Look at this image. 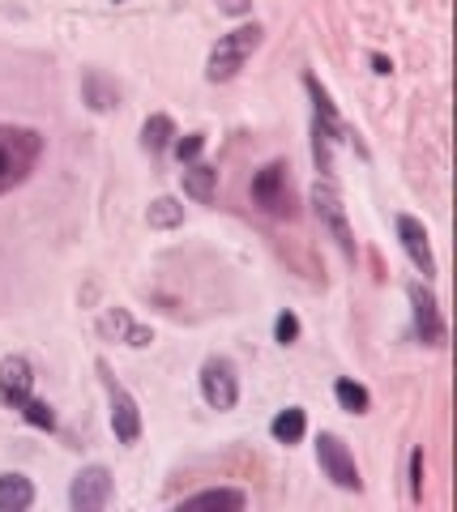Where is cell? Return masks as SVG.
<instances>
[{
  "label": "cell",
  "mask_w": 457,
  "mask_h": 512,
  "mask_svg": "<svg viewBox=\"0 0 457 512\" xmlns=\"http://www.w3.org/2000/svg\"><path fill=\"white\" fill-rule=\"evenodd\" d=\"M35 393V367L26 355H5L0 359V406L22 410V402Z\"/></svg>",
  "instance_id": "cell-9"
},
{
  "label": "cell",
  "mask_w": 457,
  "mask_h": 512,
  "mask_svg": "<svg viewBox=\"0 0 457 512\" xmlns=\"http://www.w3.org/2000/svg\"><path fill=\"white\" fill-rule=\"evenodd\" d=\"M274 342L278 346H295L299 342V316L295 312H278V320H274Z\"/></svg>",
  "instance_id": "cell-24"
},
{
  "label": "cell",
  "mask_w": 457,
  "mask_h": 512,
  "mask_svg": "<svg viewBox=\"0 0 457 512\" xmlns=\"http://www.w3.org/2000/svg\"><path fill=\"white\" fill-rule=\"evenodd\" d=\"M146 222L154 231H176V227H184V205L176 197H154L146 210Z\"/></svg>",
  "instance_id": "cell-20"
},
{
  "label": "cell",
  "mask_w": 457,
  "mask_h": 512,
  "mask_svg": "<svg viewBox=\"0 0 457 512\" xmlns=\"http://www.w3.org/2000/svg\"><path fill=\"white\" fill-rule=\"evenodd\" d=\"M304 431H308V414L299 406H287L282 414H274V423H270V436L278 444H299L304 440Z\"/></svg>",
  "instance_id": "cell-19"
},
{
  "label": "cell",
  "mask_w": 457,
  "mask_h": 512,
  "mask_svg": "<svg viewBox=\"0 0 457 512\" xmlns=\"http://www.w3.org/2000/svg\"><path fill=\"white\" fill-rule=\"evenodd\" d=\"M82 94H86L90 111H112V107L120 103V86H116V82H107L99 69H90V73L82 77Z\"/></svg>",
  "instance_id": "cell-16"
},
{
  "label": "cell",
  "mask_w": 457,
  "mask_h": 512,
  "mask_svg": "<svg viewBox=\"0 0 457 512\" xmlns=\"http://www.w3.org/2000/svg\"><path fill=\"white\" fill-rule=\"evenodd\" d=\"M334 397H338V406L346 410V414H368L372 410V393L364 389V384H359V380H338L334 384Z\"/></svg>",
  "instance_id": "cell-21"
},
{
  "label": "cell",
  "mask_w": 457,
  "mask_h": 512,
  "mask_svg": "<svg viewBox=\"0 0 457 512\" xmlns=\"http://www.w3.org/2000/svg\"><path fill=\"white\" fill-rule=\"evenodd\" d=\"M99 338L103 342H124V346H133V350H146L154 342V329L137 325V320L129 316V308H103V316H99Z\"/></svg>",
  "instance_id": "cell-12"
},
{
  "label": "cell",
  "mask_w": 457,
  "mask_h": 512,
  "mask_svg": "<svg viewBox=\"0 0 457 512\" xmlns=\"http://www.w3.org/2000/svg\"><path fill=\"white\" fill-rule=\"evenodd\" d=\"M18 414H22V419H26L30 427H39V431H52V427H56V414H52V406H47V402H39L35 393L26 397Z\"/></svg>",
  "instance_id": "cell-22"
},
{
  "label": "cell",
  "mask_w": 457,
  "mask_h": 512,
  "mask_svg": "<svg viewBox=\"0 0 457 512\" xmlns=\"http://www.w3.org/2000/svg\"><path fill=\"white\" fill-rule=\"evenodd\" d=\"M334 141H342L334 128L321 124V120H312V163H317L321 180H334Z\"/></svg>",
  "instance_id": "cell-15"
},
{
  "label": "cell",
  "mask_w": 457,
  "mask_h": 512,
  "mask_svg": "<svg viewBox=\"0 0 457 512\" xmlns=\"http://www.w3.org/2000/svg\"><path fill=\"white\" fill-rule=\"evenodd\" d=\"M411 299V316H415V333L423 346H445V316H440V299L432 295L428 282H411L406 286Z\"/></svg>",
  "instance_id": "cell-8"
},
{
  "label": "cell",
  "mask_w": 457,
  "mask_h": 512,
  "mask_svg": "<svg viewBox=\"0 0 457 512\" xmlns=\"http://www.w3.org/2000/svg\"><path fill=\"white\" fill-rule=\"evenodd\" d=\"M171 141H176V120H171L167 111H154V116L141 124V146L150 154H163V150H171Z\"/></svg>",
  "instance_id": "cell-17"
},
{
  "label": "cell",
  "mask_w": 457,
  "mask_h": 512,
  "mask_svg": "<svg viewBox=\"0 0 457 512\" xmlns=\"http://www.w3.org/2000/svg\"><path fill=\"white\" fill-rule=\"evenodd\" d=\"M252 201H257V210H265L270 218H295L299 214V201H295V188H291V167L274 158V163H265L257 175H252Z\"/></svg>",
  "instance_id": "cell-3"
},
{
  "label": "cell",
  "mask_w": 457,
  "mask_h": 512,
  "mask_svg": "<svg viewBox=\"0 0 457 512\" xmlns=\"http://www.w3.org/2000/svg\"><path fill=\"white\" fill-rule=\"evenodd\" d=\"M35 504V483L26 474H0V512H26Z\"/></svg>",
  "instance_id": "cell-14"
},
{
  "label": "cell",
  "mask_w": 457,
  "mask_h": 512,
  "mask_svg": "<svg viewBox=\"0 0 457 512\" xmlns=\"http://www.w3.org/2000/svg\"><path fill=\"white\" fill-rule=\"evenodd\" d=\"M317 461H321V470H325V478L334 487H342V491H359V487H364L359 466H355V453L346 448L342 436H334V431H321V436H317Z\"/></svg>",
  "instance_id": "cell-6"
},
{
  "label": "cell",
  "mask_w": 457,
  "mask_h": 512,
  "mask_svg": "<svg viewBox=\"0 0 457 512\" xmlns=\"http://www.w3.org/2000/svg\"><path fill=\"white\" fill-rule=\"evenodd\" d=\"M201 397H206L210 410H235L240 402V376H235V363L214 355L201 363Z\"/></svg>",
  "instance_id": "cell-7"
},
{
  "label": "cell",
  "mask_w": 457,
  "mask_h": 512,
  "mask_svg": "<svg viewBox=\"0 0 457 512\" xmlns=\"http://www.w3.org/2000/svg\"><path fill=\"white\" fill-rule=\"evenodd\" d=\"M43 133L30 124H0V197L30 180L43 158Z\"/></svg>",
  "instance_id": "cell-1"
},
{
  "label": "cell",
  "mask_w": 457,
  "mask_h": 512,
  "mask_svg": "<svg viewBox=\"0 0 457 512\" xmlns=\"http://www.w3.org/2000/svg\"><path fill=\"white\" fill-rule=\"evenodd\" d=\"M184 508H231V512H240V508H248V495L235 491V487H210V491L188 495Z\"/></svg>",
  "instance_id": "cell-18"
},
{
  "label": "cell",
  "mask_w": 457,
  "mask_h": 512,
  "mask_svg": "<svg viewBox=\"0 0 457 512\" xmlns=\"http://www.w3.org/2000/svg\"><path fill=\"white\" fill-rule=\"evenodd\" d=\"M372 69L381 73V77H389V73H393V60H389V56H381V52H372Z\"/></svg>",
  "instance_id": "cell-26"
},
{
  "label": "cell",
  "mask_w": 457,
  "mask_h": 512,
  "mask_svg": "<svg viewBox=\"0 0 457 512\" xmlns=\"http://www.w3.org/2000/svg\"><path fill=\"white\" fill-rule=\"evenodd\" d=\"M227 13H248V0H223Z\"/></svg>",
  "instance_id": "cell-27"
},
{
  "label": "cell",
  "mask_w": 457,
  "mask_h": 512,
  "mask_svg": "<svg viewBox=\"0 0 457 512\" xmlns=\"http://www.w3.org/2000/svg\"><path fill=\"white\" fill-rule=\"evenodd\" d=\"M214 192H218V167H210V163L184 167V197H193L197 205H210Z\"/></svg>",
  "instance_id": "cell-13"
},
{
  "label": "cell",
  "mask_w": 457,
  "mask_h": 512,
  "mask_svg": "<svg viewBox=\"0 0 457 512\" xmlns=\"http://www.w3.org/2000/svg\"><path fill=\"white\" fill-rule=\"evenodd\" d=\"M398 239L406 256H411V265L423 274V282H432L440 269H436V252H432V239H428V227L415 218V214H398Z\"/></svg>",
  "instance_id": "cell-10"
},
{
  "label": "cell",
  "mask_w": 457,
  "mask_h": 512,
  "mask_svg": "<svg viewBox=\"0 0 457 512\" xmlns=\"http://www.w3.org/2000/svg\"><path fill=\"white\" fill-rule=\"evenodd\" d=\"M171 150H176L180 163H197L201 150H206V133H188V137H180V133H176V141H171Z\"/></svg>",
  "instance_id": "cell-23"
},
{
  "label": "cell",
  "mask_w": 457,
  "mask_h": 512,
  "mask_svg": "<svg viewBox=\"0 0 457 512\" xmlns=\"http://www.w3.org/2000/svg\"><path fill=\"white\" fill-rule=\"evenodd\" d=\"M308 201H312V214L321 218V227L334 235V244L346 252V261H355V231H351V222H346V205H342V192L334 188V180L312 184Z\"/></svg>",
  "instance_id": "cell-4"
},
{
  "label": "cell",
  "mask_w": 457,
  "mask_h": 512,
  "mask_svg": "<svg viewBox=\"0 0 457 512\" xmlns=\"http://www.w3.org/2000/svg\"><path fill=\"white\" fill-rule=\"evenodd\" d=\"M94 372H99L103 389H107V402H112V431H116V440L120 444H137L141 440V406H137V397L112 376V363H107V359L94 363Z\"/></svg>",
  "instance_id": "cell-5"
},
{
  "label": "cell",
  "mask_w": 457,
  "mask_h": 512,
  "mask_svg": "<svg viewBox=\"0 0 457 512\" xmlns=\"http://www.w3.org/2000/svg\"><path fill=\"white\" fill-rule=\"evenodd\" d=\"M261 39H265V30H261L257 22L235 26L231 35H223V39L214 43V52H210V60H206V77H210V82H231V77L248 64V56L261 47Z\"/></svg>",
  "instance_id": "cell-2"
},
{
  "label": "cell",
  "mask_w": 457,
  "mask_h": 512,
  "mask_svg": "<svg viewBox=\"0 0 457 512\" xmlns=\"http://www.w3.org/2000/svg\"><path fill=\"white\" fill-rule=\"evenodd\" d=\"M411 500L419 504L423 500V448L411 453Z\"/></svg>",
  "instance_id": "cell-25"
},
{
  "label": "cell",
  "mask_w": 457,
  "mask_h": 512,
  "mask_svg": "<svg viewBox=\"0 0 457 512\" xmlns=\"http://www.w3.org/2000/svg\"><path fill=\"white\" fill-rule=\"evenodd\" d=\"M107 500H112V470L107 466H86L73 478L69 504L77 512H99V508H107Z\"/></svg>",
  "instance_id": "cell-11"
}]
</instances>
